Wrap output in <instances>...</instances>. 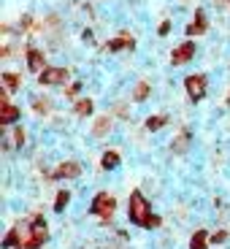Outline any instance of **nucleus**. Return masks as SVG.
Returning a JSON list of instances; mask_svg holds the SVG:
<instances>
[{"label": "nucleus", "mask_w": 230, "mask_h": 249, "mask_svg": "<svg viewBox=\"0 0 230 249\" xmlns=\"http://www.w3.org/2000/svg\"><path fill=\"white\" fill-rule=\"evenodd\" d=\"M130 219L136 225H146L149 222V206H146V200H143L141 193H133L130 195Z\"/></svg>", "instance_id": "obj_1"}, {"label": "nucleus", "mask_w": 230, "mask_h": 249, "mask_svg": "<svg viewBox=\"0 0 230 249\" xmlns=\"http://www.w3.org/2000/svg\"><path fill=\"white\" fill-rule=\"evenodd\" d=\"M92 212L100 214V217H111L114 214V198L108 193H100L98 198L92 200Z\"/></svg>", "instance_id": "obj_2"}, {"label": "nucleus", "mask_w": 230, "mask_h": 249, "mask_svg": "<svg viewBox=\"0 0 230 249\" xmlns=\"http://www.w3.org/2000/svg\"><path fill=\"white\" fill-rule=\"evenodd\" d=\"M62 81H68V71L62 68H46L41 73V84H62Z\"/></svg>", "instance_id": "obj_3"}, {"label": "nucleus", "mask_w": 230, "mask_h": 249, "mask_svg": "<svg viewBox=\"0 0 230 249\" xmlns=\"http://www.w3.org/2000/svg\"><path fill=\"white\" fill-rule=\"evenodd\" d=\"M187 92H190V98H203V92H206V79L203 76H190L187 79Z\"/></svg>", "instance_id": "obj_4"}, {"label": "nucleus", "mask_w": 230, "mask_h": 249, "mask_svg": "<svg viewBox=\"0 0 230 249\" xmlns=\"http://www.w3.org/2000/svg\"><path fill=\"white\" fill-rule=\"evenodd\" d=\"M30 231H33V238H35V244L41 247V244L46 241V222H44L41 217H35V219H33V228H30Z\"/></svg>", "instance_id": "obj_5"}, {"label": "nucleus", "mask_w": 230, "mask_h": 249, "mask_svg": "<svg viewBox=\"0 0 230 249\" xmlns=\"http://www.w3.org/2000/svg\"><path fill=\"white\" fill-rule=\"evenodd\" d=\"M27 62H30V71H35V73H44V54L38 49H30L27 52Z\"/></svg>", "instance_id": "obj_6"}, {"label": "nucleus", "mask_w": 230, "mask_h": 249, "mask_svg": "<svg viewBox=\"0 0 230 249\" xmlns=\"http://www.w3.org/2000/svg\"><path fill=\"white\" fill-rule=\"evenodd\" d=\"M195 54V46L193 44H184V46H179V49L174 52V65H181V62H187L190 57Z\"/></svg>", "instance_id": "obj_7"}, {"label": "nucleus", "mask_w": 230, "mask_h": 249, "mask_svg": "<svg viewBox=\"0 0 230 249\" xmlns=\"http://www.w3.org/2000/svg\"><path fill=\"white\" fill-rule=\"evenodd\" d=\"M81 168L79 162H62L60 168H57V176H65V179H73V176H79Z\"/></svg>", "instance_id": "obj_8"}, {"label": "nucleus", "mask_w": 230, "mask_h": 249, "mask_svg": "<svg viewBox=\"0 0 230 249\" xmlns=\"http://www.w3.org/2000/svg\"><path fill=\"white\" fill-rule=\"evenodd\" d=\"M17 117H19V111H17V108L11 106V103H6V106H3V111H0V119H3V122H6V124H11V122H14V119H17Z\"/></svg>", "instance_id": "obj_9"}, {"label": "nucleus", "mask_w": 230, "mask_h": 249, "mask_svg": "<svg viewBox=\"0 0 230 249\" xmlns=\"http://www.w3.org/2000/svg\"><path fill=\"white\" fill-rule=\"evenodd\" d=\"M100 165H103V168H117V165H119V155H117V152H106L103 160H100Z\"/></svg>", "instance_id": "obj_10"}, {"label": "nucleus", "mask_w": 230, "mask_h": 249, "mask_svg": "<svg viewBox=\"0 0 230 249\" xmlns=\"http://www.w3.org/2000/svg\"><path fill=\"white\" fill-rule=\"evenodd\" d=\"M203 30H206V19H203V14H198V19L187 27V33H190V36H198V33H203Z\"/></svg>", "instance_id": "obj_11"}, {"label": "nucleus", "mask_w": 230, "mask_h": 249, "mask_svg": "<svg viewBox=\"0 0 230 249\" xmlns=\"http://www.w3.org/2000/svg\"><path fill=\"white\" fill-rule=\"evenodd\" d=\"M108 127H111V119H108V117H100L98 122H95V130H92V133H95V136H103Z\"/></svg>", "instance_id": "obj_12"}, {"label": "nucleus", "mask_w": 230, "mask_h": 249, "mask_svg": "<svg viewBox=\"0 0 230 249\" xmlns=\"http://www.w3.org/2000/svg\"><path fill=\"white\" fill-rule=\"evenodd\" d=\"M190 249H206V233L198 231L193 236V241H190Z\"/></svg>", "instance_id": "obj_13"}, {"label": "nucleus", "mask_w": 230, "mask_h": 249, "mask_svg": "<svg viewBox=\"0 0 230 249\" xmlns=\"http://www.w3.org/2000/svg\"><path fill=\"white\" fill-rule=\"evenodd\" d=\"M89 111H92V100H79V103H76V114H79V117H87Z\"/></svg>", "instance_id": "obj_14"}, {"label": "nucleus", "mask_w": 230, "mask_h": 249, "mask_svg": "<svg viewBox=\"0 0 230 249\" xmlns=\"http://www.w3.org/2000/svg\"><path fill=\"white\" fill-rule=\"evenodd\" d=\"M162 124H165V117H152V119H146V127H149V130H160Z\"/></svg>", "instance_id": "obj_15"}, {"label": "nucleus", "mask_w": 230, "mask_h": 249, "mask_svg": "<svg viewBox=\"0 0 230 249\" xmlns=\"http://www.w3.org/2000/svg\"><path fill=\"white\" fill-rule=\"evenodd\" d=\"M3 81H6L8 89H17L19 87V76L17 73H6V76H3Z\"/></svg>", "instance_id": "obj_16"}, {"label": "nucleus", "mask_w": 230, "mask_h": 249, "mask_svg": "<svg viewBox=\"0 0 230 249\" xmlns=\"http://www.w3.org/2000/svg\"><path fill=\"white\" fill-rule=\"evenodd\" d=\"M68 200H71L68 193H60V195H57V206H54V209H57V212H62V209L68 206Z\"/></svg>", "instance_id": "obj_17"}, {"label": "nucleus", "mask_w": 230, "mask_h": 249, "mask_svg": "<svg viewBox=\"0 0 230 249\" xmlns=\"http://www.w3.org/2000/svg\"><path fill=\"white\" fill-rule=\"evenodd\" d=\"M146 95H149V87H146V84H138V87H136V95H133V98H136V100H143Z\"/></svg>", "instance_id": "obj_18"}, {"label": "nucleus", "mask_w": 230, "mask_h": 249, "mask_svg": "<svg viewBox=\"0 0 230 249\" xmlns=\"http://www.w3.org/2000/svg\"><path fill=\"white\" fill-rule=\"evenodd\" d=\"M184 149H187V136L181 133V136L176 138V152H184Z\"/></svg>", "instance_id": "obj_19"}, {"label": "nucleus", "mask_w": 230, "mask_h": 249, "mask_svg": "<svg viewBox=\"0 0 230 249\" xmlns=\"http://www.w3.org/2000/svg\"><path fill=\"white\" fill-rule=\"evenodd\" d=\"M35 108L38 111H49V100H35Z\"/></svg>", "instance_id": "obj_20"}, {"label": "nucleus", "mask_w": 230, "mask_h": 249, "mask_svg": "<svg viewBox=\"0 0 230 249\" xmlns=\"http://www.w3.org/2000/svg\"><path fill=\"white\" fill-rule=\"evenodd\" d=\"M14 141H17V146H22V141H25V133H22V130H14Z\"/></svg>", "instance_id": "obj_21"}, {"label": "nucleus", "mask_w": 230, "mask_h": 249, "mask_svg": "<svg viewBox=\"0 0 230 249\" xmlns=\"http://www.w3.org/2000/svg\"><path fill=\"white\" fill-rule=\"evenodd\" d=\"M168 30H171V25H168V22H162V25H160V36H165Z\"/></svg>", "instance_id": "obj_22"}]
</instances>
